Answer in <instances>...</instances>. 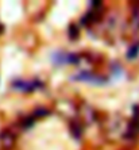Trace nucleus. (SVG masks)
Instances as JSON below:
<instances>
[{"label": "nucleus", "mask_w": 139, "mask_h": 150, "mask_svg": "<svg viewBox=\"0 0 139 150\" xmlns=\"http://www.w3.org/2000/svg\"><path fill=\"white\" fill-rule=\"evenodd\" d=\"M138 53H139V46H132L127 56H128V58H135L138 56Z\"/></svg>", "instance_id": "obj_2"}, {"label": "nucleus", "mask_w": 139, "mask_h": 150, "mask_svg": "<svg viewBox=\"0 0 139 150\" xmlns=\"http://www.w3.org/2000/svg\"><path fill=\"white\" fill-rule=\"evenodd\" d=\"M69 34H70V37H72L73 39H76V37L78 35V31H77L76 26H70V28H69Z\"/></svg>", "instance_id": "obj_3"}, {"label": "nucleus", "mask_w": 139, "mask_h": 150, "mask_svg": "<svg viewBox=\"0 0 139 150\" xmlns=\"http://www.w3.org/2000/svg\"><path fill=\"white\" fill-rule=\"evenodd\" d=\"M12 87L15 89H19V91H23V92H31L37 87V84H34L32 81H15L12 84Z\"/></svg>", "instance_id": "obj_1"}]
</instances>
